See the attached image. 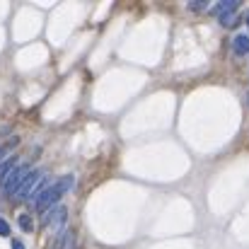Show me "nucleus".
<instances>
[{
    "label": "nucleus",
    "mask_w": 249,
    "mask_h": 249,
    "mask_svg": "<svg viewBox=\"0 0 249 249\" xmlns=\"http://www.w3.org/2000/svg\"><path fill=\"white\" fill-rule=\"evenodd\" d=\"M75 186V177L73 174H66V177H58L53 184H49L39 196H34L27 206L32 208V211H49L51 206H56L58 203V198L63 196V194H68L71 189Z\"/></svg>",
    "instance_id": "f257e3e1"
},
{
    "label": "nucleus",
    "mask_w": 249,
    "mask_h": 249,
    "mask_svg": "<svg viewBox=\"0 0 249 249\" xmlns=\"http://www.w3.org/2000/svg\"><path fill=\"white\" fill-rule=\"evenodd\" d=\"M32 167L27 165H15L5 177H2V194H7V196H15V191L19 189V184H22V179L27 177V172H29Z\"/></svg>",
    "instance_id": "f03ea898"
},
{
    "label": "nucleus",
    "mask_w": 249,
    "mask_h": 249,
    "mask_svg": "<svg viewBox=\"0 0 249 249\" xmlns=\"http://www.w3.org/2000/svg\"><path fill=\"white\" fill-rule=\"evenodd\" d=\"M66 218H68V211H66L61 203H56V206H51V208L44 213L41 223H44L46 228H51L53 235H58V232L63 230V225H66Z\"/></svg>",
    "instance_id": "7ed1b4c3"
},
{
    "label": "nucleus",
    "mask_w": 249,
    "mask_h": 249,
    "mask_svg": "<svg viewBox=\"0 0 249 249\" xmlns=\"http://www.w3.org/2000/svg\"><path fill=\"white\" fill-rule=\"evenodd\" d=\"M41 174H44V172H39V169H29V172H27V177L22 179V184H19V189L15 191V196H12V198L27 201V198H29V194H32V186L36 184V179H39Z\"/></svg>",
    "instance_id": "20e7f679"
},
{
    "label": "nucleus",
    "mask_w": 249,
    "mask_h": 249,
    "mask_svg": "<svg viewBox=\"0 0 249 249\" xmlns=\"http://www.w3.org/2000/svg\"><path fill=\"white\" fill-rule=\"evenodd\" d=\"M49 249H73V232L71 230H61Z\"/></svg>",
    "instance_id": "39448f33"
},
{
    "label": "nucleus",
    "mask_w": 249,
    "mask_h": 249,
    "mask_svg": "<svg viewBox=\"0 0 249 249\" xmlns=\"http://www.w3.org/2000/svg\"><path fill=\"white\" fill-rule=\"evenodd\" d=\"M232 51L237 56H247L249 53V34H237L232 39Z\"/></svg>",
    "instance_id": "423d86ee"
},
{
    "label": "nucleus",
    "mask_w": 249,
    "mask_h": 249,
    "mask_svg": "<svg viewBox=\"0 0 249 249\" xmlns=\"http://www.w3.org/2000/svg\"><path fill=\"white\" fill-rule=\"evenodd\" d=\"M237 7H240V0H223L220 5L213 7V12L220 17V15H228V12H237Z\"/></svg>",
    "instance_id": "0eeeda50"
},
{
    "label": "nucleus",
    "mask_w": 249,
    "mask_h": 249,
    "mask_svg": "<svg viewBox=\"0 0 249 249\" xmlns=\"http://www.w3.org/2000/svg\"><path fill=\"white\" fill-rule=\"evenodd\" d=\"M220 24H223V27H235V24H237V12L220 15Z\"/></svg>",
    "instance_id": "6e6552de"
},
{
    "label": "nucleus",
    "mask_w": 249,
    "mask_h": 249,
    "mask_svg": "<svg viewBox=\"0 0 249 249\" xmlns=\"http://www.w3.org/2000/svg\"><path fill=\"white\" fill-rule=\"evenodd\" d=\"M12 167H15V160H12V158H5V160L0 162V179H2V177H5V174H7Z\"/></svg>",
    "instance_id": "1a4fd4ad"
},
{
    "label": "nucleus",
    "mask_w": 249,
    "mask_h": 249,
    "mask_svg": "<svg viewBox=\"0 0 249 249\" xmlns=\"http://www.w3.org/2000/svg\"><path fill=\"white\" fill-rule=\"evenodd\" d=\"M0 235H2V237H7V235H10V225H7L2 218H0Z\"/></svg>",
    "instance_id": "9d476101"
},
{
    "label": "nucleus",
    "mask_w": 249,
    "mask_h": 249,
    "mask_svg": "<svg viewBox=\"0 0 249 249\" xmlns=\"http://www.w3.org/2000/svg\"><path fill=\"white\" fill-rule=\"evenodd\" d=\"M19 223H22V228H24V230H29V228H32V220H29V215H22V220H19Z\"/></svg>",
    "instance_id": "9b49d317"
},
{
    "label": "nucleus",
    "mask_w": 249,
    "mask_h": 249,
    "mask_svg": "<svg viewBox=\"0 0 249 249\" xmlns=\"http://www.w3.org/2000/svg\"><path fill=\"white\" fill-rule=\"evenodd\" d=\"M189 7H191V10H201V7H203V0H194Z\"/></svg>",
    "instance_id": "f8f14e48"
},
{
    "label": "nucleus",
    "mask_w": 249,
    "mask_h": 249,
    "mask_svg": "<svg viewBox=\"0 0 249 249\" xmlns=\"http://www.w3.org/2000/svg\"><path fill=\"white\" fill-rule=\"evenodd\" d=\"M12 249H24V245L19 240H12Z\"/></svg>",
    "instance_id": "ddd939ff"
},
{
    "label": "nucleus",
    "mask_w": 249,
    "mask_h": 249,
    "mask_svg": "<svg viewBox=\"0 0 249 249\" xmlns=\"http://www.w3.org/2000/svg\"><path fill=\"white\" fill-rule=\"evenodd\" d=\"M5 155H7V150H5V148H0V162L5 160Z\"/></svg>",
    "instance_id": "4468645a"
},
{
    "label": "nucleus",
    "mask_w": 249,
    "mask_h": 249,
    "mask_svg": "<svg viewBox=\"0 0 249 249\" xmlns=\"http://www.w3.org/2000/svg\"><path fill=\"white\" fill-rule=\"evenodd\" d=\"M247 24H249V12H247Z\"/></svg>",
    "instance_id": "2eb2a0df"
}]
</instances>
